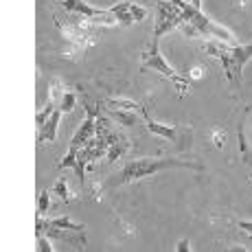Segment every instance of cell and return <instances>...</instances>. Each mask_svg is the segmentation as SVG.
<instances>
[{"label":"cell","instance_id":"cell-23","mask_svg":"<svg viewBox=\"0 0 252 252\" xmlns=\"http://www.w3.org/2000/svg\"><path fill=\"white\" fill-rule=\"evenodd\" d=\"M191 75H193V77H202V66H200V68H197V66H195V68H193V72H191Z\"/></svg>","mask_w":252,"mask_h":252},{"label":"cell","instance_id":"cell-8","mask_svg":"<svg viewBox=\"0 0 252 252\" xmlns=\"http://www.w3.org/2000/svg\"><path fill=\"white\" fill-rule=\"evenodd\" d=\"M110 11L116 16V20H119L121 27H129V24H134V13H132V2L129 0H125V2H119L114 4V7H110Z\"/></svg>","mask_w":252,"mask_h":252},{"label":"cell","instance_id":"cell-21","mask_svg":"<svg viewBox=\"0 0 252 252\" xmlns=\"http://www.w3.org/2000/svg\"><path fill=\"white\" fill-rule=\"evenodd\" d=\"M176 250H178V252H189V250H191V241H189V239H182V241H178Z\"/></svg>","mask_w":252,"mask_h":252},{"label":"cell","instance_id":"cell-1","mask_svg":"<svg viewBox=\"0 0 252 252\" xmlns=\"http://www.w3.org/2000/svg\"><path fill=\"white\" fill-rule=\"evenodd\" d=\"M164 169H200V164H193L187 160H176V158H138V160H129L116 173V178H110L108 187L116 184H127V182H138L143 178H149Z\"/></svg>","mask_w":252,"mask_h":252},{"label":"cell","instance_id":"cell-13","mask_svg":"<svg viewBox=\"0 0 252 252\" xmlns=\"http://www.w3.org/2000/svg\"><path fill=\"white\" fill-rule=\"evenodd\" d=\"M53 193H55L57 197H60L64 204H70L72 202V195H70V191H68V184H66L64 178H60V180L55 182V187H53Z\"/></svg>","mask_w":252,"mask_h":252},{"label":"cell","instance_id":"cell-9","mask_svg":"<svg viewBox=\"0 0 252 252\" xmlns=\"http://www.w3.org/2000/svg\"><path fill=\"white\" fill-rule=\"evenodd\" d=\"M48 226H53V228H62V230H70V232H81V230H84V224H75L68 215H62V217H55V220H48Z\"/></svg>","mask_w":252,"mask_h":252},{"label":"cell","instance_id":"cell-15","mask_svg":"<svg viewBox=\"0 0 252 252\" xmlns=\"http://www.w3.org/2000/svg\"><path fill=\"white\" fill-rule=\"evenodd\" d=\"M75 105H77V94L72 90H66L64 96H62V101H60V110L66 114V112H72Z\"/></svg>","mask_w":252,"mask_h":252},{"label":"cell","instance_id":"cell-5","mask_svg":"<svg viewBox=\"0 0 252 252\" xmlns=\"http://www.w3.org/2000/svg\"><path fill=\"white\" fill-rule=\"evenodd\" d=\"M60 7H64L68 13H79V16L90 18L92 22H94L96 18L108 13V9H96V7H92V4L86 2V0H60Z\"/></svg>","mask_w":252,"mask_h":252},{"label":"cell","instance_id":"cell-17","mask_svg":"<svg viewBox=\"0 0 252 252\" xmlns=\"http://www.w3.org/2000/svg\"><path fill=\"white\" fill-rule=\"evenodd\" d=\"M55 110H57V103H53V101H46V108L42 110V112L37 114V116H35V121H37V127H42V125L46 123V119H48V116H51L53 112H55Z\"/></svg>","mask_w":252,"mask_h":252},{"label":"cell","instance_id":"cell-22","mask_svg":"<svg viewBox=\"0 0 252 252\" xmlns=\"http://www.w3.org/2000/svg\"><path fill=\"white\" fill-rule=\"evenodd\" d=\"M237 226H239V228L244 230V232H248V235H252V221H239Z\"/></svg>","mask_w":252,"mask_h":252},{"label":"cell","instance_id":"cell-3","mask_svg":"<svg viewBox=\"0 0 252 252\" xmlns=\"http://www.w3.org/2000/svg\"><path fill=\"white\" fill-rule=\"evenodd\" d=\"M252 60V42L250 44H230L228 51V64H226V77L235 79L237 84H241V75H244L246 62Z\"/></svg>","mask_w":252,"mask_h":252},{"label":"cell","instance_id":"cell-18","mask_svg":"<svg viewBox=\"0 0 252 252\" xmlns=\"http://www.w3.org/2000/svg\"><path fill=\"white\" fill-rule=\"evenodd\" d=\"M77 152H79V149H72V147H70L68 154H66V158L60 162V169H68V167L75 169V167H77Z\"/></svg>","mask_w":252,"mask_h":252},{"label":"cell","instance_id":"cell-11","mask_svg":"<svg viewBox=\"0 0 252 252\" xmlns=\"http://www.w3.org/2000/svg\"><path fill=\"white\" fill-rule=\"evenodd\" d=\"M127 149H129L127 138H123V136H121L119 140H116V143H112V145H110V147H108V154H105V158H108V162H116L121 156H123L125 152H127Z\"/></svg>","mask_w":252,"mask_h":252},{"label":"cell","instance_id":"cell-24","mask_svg":"<svg viewBox=\"0 0 252 252\" xmlns=\"http://www.w3.org/2000/svg\"><path fill=\"white\" fill-rule=\"evenodd\" d=\"M250 184H252V173H250Z\"/></svg>","mask_w":252,"mask_h":252},{"label":"cell","instance_id":"cell-2","mask_svg":"<svg viewBox=\"0 0 252 252\" xmlns=\"http://www.w3.org/2000/svg\"><path fill=\"white\" fill-rule=\"evenodd\" d=\"M158 18H156V29H154V37H160L171 29H180L182 24V11L173 0H160L156 4Z\"/></svg>","mask_w":252,"mask_h":252},{"label":"cell","instance_id":"cell-6","mask_svg":"<svg viewBox=\"0 0 252 252\" xmlns=\"http://www.w3.org/2000/svg\"><path fill=\"white\" fill-rule=\"evenodd\" d=\"M62 110L57 108L55 112L46 119V123L40 127V132H37V140L40 143H53V140L57 138V129H60V123H62Z\"/></svg>","mask_w":252,"mask_h":252},{"label":"cell","instance_id":"cell-19","mask_svg":"<svg viewBox=\"0 0 252 252\" xmlns=\"http://www.w3.org/2000/svg\"><path fill=\"white\" fill-rule=\"evenodd\" d=\"M37 252H53V246L48 244L46 235H37Z\"/></svg>","mask_w":252,"mask_h":252},{"label":"cell","instance_id":"cell-16","mask_svg":"<svg viewBox=\"0 0 252 252\" xmlns=\"http://www.w3.org/2000/svg\"><path fill=\"white\" fill-rule=\"evenodd\" d=\"M51 206V191H42L37 197V215H46Z\"/></svg>","mask_w":252,"mask_h":252},{"label":"cell","instance_id":"cell-10","mask_svg":"<svg viewBox=\"0 0 252 252\" xmlns=\"http://www.w3.org/2000/svg\"><path fill=\"white\" fill-rule=\"evenodd\" d=\"M105 108L108 110H129V112H134V110H140L143 112V105H138L136 101L132 99H108L105 101Z\"/></svg>","mask_w":252,"mask_h":252},{"label":"cell","instance_id":"cell-12","mask_svg":"<svg viewBox=\"0 0 252 252\" xmlns=\"http://www.w3.org/2000/svg\"><path fill=\"white\" fill-rule=\"evenodd\" d=\"M110 116H112L114 121H119L121 125H136L138 123V116L134 114V112H129V110H108Z\"/></svg>","mask_w":252,"mask_h":252},{"label":"cell","instance_id":"cell-7","mask_svg":"<svg viewBox=\"0 0 252 252\" xmlns=\"http://www.w3.org/2000/svg\"><path fill=\"white\" fill-rule=\"evenodd\" d=\"M143 116H145V125H147V129L152 134L162 136L167 140H178V134H180V129H178V127H173V125H164V123H156L154 119H149V116H147V108L143 110Z\"/></svg>","mask_w":252,"mask_h":252},{"label":"cell","instance_id":"cell-14","mask_svg":"<svg viewBox=\"0 0 252 252\" xmlns=\"http://www.w3.org/2000/svg\"><path fill=\"white\" fill-rule=\"evenodd\" d=\"M64 84H62L60 79H53L51 81V88H48V101H53V103H57V108H60V101L62 96H64Z\"/></svg>","mask_w":252,"mask_h":252},{"label":"cell","instance_id":"cell-4","mask_svg":"<svg viewBox=\"0 0 252 252\" xmlns=\"http://www.w3.org/2000/svg\"><path fill=\"white\" fill-rule=\"evenodd\" d=\"M158 40L160 37H154L152 44H149V48L143 53V70H156L160 72V75H164L169 81H173L178 77V72L169 66V62L164 60V57L160 55V46H158Z\"/></svg>","mask_w":252,"mask_h":252},{"label":"cell","instance_id":"cell-20","mask_svg":"<svg viewBox=\"0 0 252 252\" xmlns=\"http://www.w3.org/2000/svg\"><path fill=\"white\" fill-rule=\"evenodd\" d=\"M213 145H215L217 149L224 147V129H220V132L215 129V132H213Z\"/></svg>","mask_w":252,"mask_h":252}]
</instances>
